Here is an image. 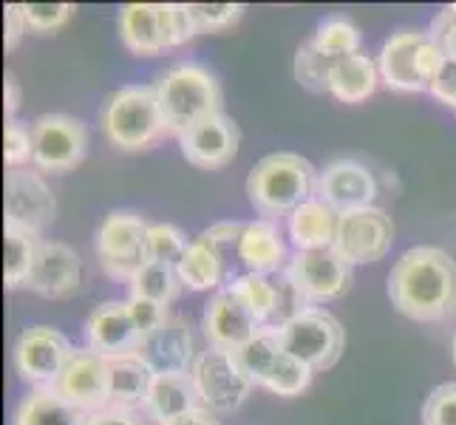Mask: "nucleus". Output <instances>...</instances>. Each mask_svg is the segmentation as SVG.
<instances>
[{"label": "nucleus", "mask_w": 456, "mask_h": 425, "mask_svg": "<svg viewBox=\"0 0 456 425\" xmlns=\"http://www.w3.org/2000/svg\"><path fill=\"white\" fill-rule=\"evenodd\" d=\"M20 9H23L28 31H35V35H52V31H60L74 14L71 4H20Z\"/></svg>", "instance_id": "nucleus-37"}, {"label": "nucleus", "mask_w": 456, "mask_h": 425, "mask_svg": "<svg viewBox=\"0 0 456 425\" xmlns=\"http://www.w3.org/2000/svg\"><path fill=\"white\" fill-rule=\"evenodd\" d=\"M12 425H88V414L54 388H31L14 408Z\"/></svg>", "instance_id": "nucleus-27"}, {"label": "nucleus", "mask_w": 456, "mask_h": 425, "mask_svg": "<svg viewBox=\"0 0 456 425\" xmlns=\"http://www.w3.org/2000/svg\"><path fill=\"white\" fill-rule=\"evenodd\" d=\"M4 159L6 168H26L28 162H35V136H31V125L20 122L18 117L6 119L4 128Z\"/></svg>", "instance_id": "nucleus-35"}, {"label": "nucleus", "mask_w": 456, "mask_h": 425, "mask_svg": "<svg viewBox=\"0 0 456 425\" xmlns=\"http://www.w3.org/2000/svg\"><path fill=\"white\" fill-rule=\"evenodd\" d=\"M191 377L196 383L201 405L213 414L239 412L249 397V391L256 388V383L244 372L239 355L230 349H218V346H208V349L196 355Z\"/></svg>", "instance_id": "nucleus-8"}, {"label": "nucleus", "mask_w": 456, "mask_h": 425, "mask_svg": "<svg viewBox=\"0 0 456 425\" xmlns=\"http://www.w3.org/2000/svg\"><path fill=\"white\" fill-rule=\"evenodd\" d=\"M287 275L306 306L338 301L352 290V264L338 256L335 247L329 249H295L287 266Z\"/></svg>", "instance_id": "nucleus-9"}, {"label": "nucleus", "mask_w": 456, "mask_h": 425, "mask_svg": "<svg viewBox=\"0 0 456 425\" xmlns=\"http://www.w3.org/2000/svg\"><path fill=\"white\" fill-rule=\"evenodd\" d=\"M100 128L119 151H148L170 131L156 86H122L100 108Z\"/></svg>", "instance_id": "nucleus-3"}, {"label": "nucleus", "mask_w": 456, "mask_h": 425, "mask_svg": "<svg viewBox=\"0 0 456 425\" xmlns=\"http://www.w3.org/2000/svg\"><path fill=\"white\" fill-rule=\"evenodd\" d=\"M451 352H453V366H456V335H453V343H451Z\"/></svg>", "instance_id": "nucleus-48"}, {"label": "nucleus", "mask_w": 456, "mask_h": 425, "mask_svg": "<svg viewBox=\"0 0 456 425\" xmlns=\"http://www.w3.org/2000/svg\"><path fill=\"white\" fill-rule=\"evenodd\" d=\"M136 355L145 360L153 374H191L196 364L191 323L179 315H170L153 335L139 343Z\"/></svg>", "instance_id": "nucleus-18"}, {"label": "nucleus", "mask_w": 456, "mask_h": 425, "mask_svg": "<svg viewBox=\"0 0 456 425\" xmlns=\"http://www.w3.org/2000/svg\"><path fill=\"white\" fill-rule=\"evenodd\" d=\"M54 391L66 397L86 414H97L111 405V374H108V357L94 349H74Z\"/></svg>", "instance_id": "nucleus-12"}, {"label": "nucleus", "mask_w": 456, "mask_h": 425, "mask_svg": "<svg viewBox=\"0 0 456 425\" xmlns=\"http://www.w3.org/2000/svg\"><path fill=\"white\" fill-rule=\"evenodd\" d=\"M35 165L40 173H69L86 159L88 128L69 114H43L31 122Z\"/></svg>", "instance_id": "nucleus-10"}, {"label": "nucleus", "mask_w": 456, "mask_h": 425, "mask_svg": "<svg viewBox=\"0 0 456 425\" xmlns=\"http://www.w3.org/2000/svg\"><path fill=\"white\" fill-rule=\"evenodd\" d=\"M179 278L187 290L193 292H208V290H222L227 287V256L218 249L216 244H210L208 239H193L191 247L184 249L182 261L176 264Z\"/></svg>", "instance_id": "nucleus-25"}, {"label": "nucleus", "mask_w": 456, "mask_h": 425, "mask_svg": "<svg viewBox=\"0 0 456 425\" xmlns=\"http://www.w3.org/2000/svg\"><path fill=\"white\" fill-rule=\"evenodd\" d=\"M309 43H312L321 54L338 60V57H346V54H357V52H360V43H363V37H360V29H357L349 18H340V14H332V18H326V20L318 26V31H314Z\"/></svg>", "instance_id": "nucleus-32"}, {"label": "nucleus", "mask_w": 456, "mask_h": 425, "mask_svg": "<svg viewBox=\"0 0 456 425\" xmlns=\"http://www.w3.org/2000/svg\"><path fill=\"white\" fill-rule=\"evenodd\" d=\"M193 408H201V397L191 374H153L142 414L153 422H170Z\"/></svg>", "instance_id": "nucleus-23"}, {"label": "nucleus", "mask_w": 456, "mask_h": 425, "mask_svg": "<svg viewBox=\"0 0 456 425\" xmlns=\"http://www.w3.org/2000/svg\"><path fill=\"white\" fill-rule=\"evenodd\" d=\"M235 258L247 266V273L275 275L287 264V241L275 227V222H266V218L247 222L239 239V249H235Z\"/></svg>", "instance_id": "nucleus-22"}, {"label": "nucleus", "mask_w": 456, "mask_h": 425, "mask_svg": "<svg viewBox=\"0 0 456 425\" xmlns=\"http://www.w3.org/2000/svg\"><path fill=\"white\" fill-rule=\"evenodd\" d=\"M391 244H395V225H391V216H386L380 208H366L340 216L335 249L352 266L386 258Z\"/></svg>", "instance_id": "nucleus-13"}, {"label": "nucleus", "mask_w": 456, "mask_h": 425, "mask_svg": "<svg viewBox=\"0 0 456 425\" xmlns=\"http://www.w3.org/2000/svg\"><path fill=\"white\" fill-rule=\"evenodd\" d=\"M199 31H224L241 20L244 4H191Z\"/></svg>", "instance_id": "nucleus-38"}, {"label": "nucleus", "mask_w": 456, "mask_h": 425, "mask_svg": "<svg viewBox=\"0 0 456 425\" xmlns=\"http://www.w3.org/2000/svg\"><path fill=\"white\" fill-rule=\"evenodd\" d=\"M71 352V343L60 329L31 326L14 343V372L31 388H54Z\"/></svg>", "instance_id": "nucleus-11"}, {"label": "nucleus", "mask_w": 456, "mask_h": 425, "mask_svg": "<svg viewBox=\"0 0 456 425\" xmlns=\"http://www.w3.org/2000/svg\"><path fill=\"white\" fill-rule=\"evenodd\" d=\"M377 83H380V69L377 62L357 52V54H346L338 57L332 62V77H329V94L338 97L340 102H366L371 94L377 91Z\"/></svg>", "instance_id": "nucleus-26"}, {"label": "nucleus", "mask_w": 456, "mask_h": 425, "mask_svg": "<svg viewBox=\"0 0 456 425\" xmlns=\"http://www.w3.org/2000/svg\"><path fill=\"white\" fill-rule=\"evenodd\" d=\"M148 230L151 225L139 213L114 210L102 218L94 239L100 266L114 281H134L136 273L151 261L148 256Z\"/></svg>", "instance_id": "nucleus-6"}, {"label": "nucleus", "mask_w": 456, "mask_h": 425, "mask_svg": "<svg viewBox=\"0 0 456 425\" xmlns=\"http://www.w3.org/2000/svg\"><path fill=\"white\" fill-rule=\"evenodd\" d=\"M4 12H6V14H4V23H6V37H4V45H6V52H14V49H18L20 37L28 31V26H26V18H23L20 4H6V9H4Z\"/></svg>", "instance_id": "nucleus-45"}, {"label": "nucleus", "mask_w": 456, "mask_h": 425, "mask_svg": "<svg viewBox=\"0 0 456 425\" xmlns=\"http://www.w3.org/2000/svg\"><path fill=\"white\" fill-rule=\"evenodd\" d=\"M128 306H131V315H134V323L139 329V335L142 340L148 335H153L156 329H159L170 315H167V306L165 304H156V301H148V298H136V295H128Z\"/></svg>", "instance_id": "nucleus-40"}, {"label": "nucleus", "mask_w": 456, "mask_h": 425, "mask_svg": "<svg viewBox=\"0 0 456 425\" xmlns=\"http://www.w3.org/2000/svg\"><path fill=\"white\" fill-rule=\"evenodd\" d=\"M108 374H111V405L117 408H142L153 372L136 352L122 357H108Z\"/></svg>", "instance_id": "nucleus-28"}, {"label": "nucleus", "mask_w": 456, "mask_h": 425, "mask_svg": "<svg viewBox=\"0 0 456 425\" xmlns=\"http://www.w3.org/2000/svg\"><path fill=\"white\" fill-rule=\"evenodd\" d=\"M125 49L136 57H156L170 49L167 37V4H128L117 18Z\"/></svg>", "instance_id": "nucleus-21"}, {"label": "nucleus", "mask_w": 456, "mask_h": 425, "mask_svg": "<svg viewBox=\"0 0 456 425\" xmlns=\"http://www.w3.org/2000/svg\"><path fill=\"white\" fill-rule=\"evenodd\" d=\"M201 329H204V338H208L210 346L239 352L241 346L247 340H253L264 326L253 315V309H249V304L239 295V290H235L232 283H227V287L213 292L208 309H204Z\"/></svg>", "instance_id": "nucleus-15"}, {"label": "nucleus", "mask_w": 456, "mask_h": 425, "mask_svg": "<svg viewBox=\"0 0 456 425\" xmlns=\"http://www.w3.org/2000/svg\"><path fill=\"white\" fill-rule=\"evenodd\" d=\"M187 247H191V241L184 239V233L179 227L151 225V230H148V256H151V261L179 264Z\"/></svg>", "instance_id": "nucleus-36"}, {"label": "nucleus", "mask_w": 456, "mask_h": 425, "mask_svg": "<svg viewBox=\"0 0 456 425\" xmlns=\"http://www.w3.org/2000/svg\"><path fill=\"white\" fill-rule=\"evenodd\" d=\"M235 355H239L244 372L249 374V380H253L256 386H264L266 377H270V372L275 369L278 357L284 355L278 329L275 326H264L261 332L253 340H247Z\"/></svg>", "instance_id": "nucleus-31"}, {"label": "nucleus", "mask_w": 456, "mask_h": 425, "mask_svg": "<svg viewBox=\"0 0 456 425\" xmlns=\"http://www.w3.org/2000/svg\"><path fill=\"white\" fill-rule=\"evenodd\" d=\"M318 176L321 173L301 153H270L258 159L247 176L249 204L266 222L292 216L301 204H306L318 193Z\"/></svg>", "instance_id": "nucleus-2"}, {"label": "nucleus", "mask_w": 456, "mask_h": 425, "mask_svg": "<svg viewBox=\"0 0 456 425\" xmlns=\"http://www.w3.org/2000/svg\"><path fill=\"white\" fill-rule=\"evenodd\" d=\"M312 374L314 372L304 364V360H297V357L284 352L278 357V364L270 372V377H266L264 388H270L273 395H278V397H297L301 391L309 388Z\"/></svg>", "instance_id": "nucleus-33"}, {"label": "nucleus", "mask_w": 456, "mask_h": 425, "mask_svg": "<svg viewBox=\"0 0 456 425\" xmlns=\"http://www.w3.org/2000/svg\"><path fill=\"white\" fill-rule=\"evenodd\" d=\"M275 329H278L284 352L297 360H304L312 372L332 369L343 355L346 332H343L340 321L326 309L309 306Z\"/></svg>", "instance_id": "nucleus-7"}, {"label": "nucleus", "mask_w": 456, "mask_h": 425, "mask_svg": "<svg viewBox=\"0 0 456 425\" xmlns=\"http://www.w3.org/2000/svg\"><path fill=\"white\" fill-rule=\"evenodd\" d=\"M182 278L176 264H167V261H148L142 270L136 273V278L128 283L131 295L136 298H148V301L156 304H173L182 292Z\"/></svg>", "instance_id": "nucleus-30"}, {"label": "nucleus", "mask_w": 456, "mask_h": 425, "mask_svg": "<svg viewBox=\"0 0 456 425\" xmlns=\"http://www.w3.org/2000/svg\"><path fill=\"white\" fill-rule=\"evenodd\" d=\"M428 94L436 102H443L456 111V62H451V60L445 62L443 71L436 74V80L428 86Z\"/></svg>", "instance_id": "nucleus-43"}, {"label": "nucleus", "mask_w": 456, "mask_h": 425, "mask_svg": "<svg viewBox=\"0 0 456 425\" xmlns=\"http://www.w3.org/2000/svg\"><path fill=\"white\" fill-rule=\"evenodd\" d=\"M199 35L196 20L191 14V4H167V37H170V49L187 43L191 37Z\"/></svg>", "instance_id": "nucleus-41"}, {"label": "nucleus", "mask_w": 456, "mask_h": 425, "mask_svg": "<svg viewBox=\"0 0 456 425\" xmlns=\"http://www.w3.org/2000/svg\"><path fill=\"white\" fill-rule=\"evenodd\" d=\"M314 196H318L321 201H326L335 213L346 216V213H354V210L374 208L377 182L363 162L335 159L321 170L318 193Z\"/></svg>", "instance_id": "nucleus-17"}, {"label": "nucleus", "mask_w": 456, "mask_h": 425, "mask_svg": "<svg viewBox=\"0 0 456 425\" xmlns=\"http://www.w3.org/2000/svg\"><path fill=\"white\" fill-rule=\"evenodd\" d=\"M165 425H222L216 420V414L213 412H208V408H193V412H187V414H182V417H176V420H170V422H165Z\"/></svg>", "instance_id": "nucleus-47"}, {"label": "nucleus", "mask_w": 456, "mask_h": 425, "mask_svg": "<svg viewBox=\"0 0 456 425\" xmlns=\"http://www.w3.org/2000/svg\"><path fill=\"white\" fill-rule=\"evenodd\" d=\"M445 9H448V12H451V14H453V18H456V4H448V6H445Z\"/></svg>", "instance_id": "nucleus-49"}, {"label": "nucleus", "mask_w": 456, "mask_h": 425, "mask_svg": "<svg viewBox=\"0 0 456 425\" xmlns=\"http://www.w3.org/2000/svg\"><path fill=\"white\" fill-rule=\"evenodd\" d=\"M239 125L230 119L224 111L210 119L193 125L191 131L179 134V148L182 156L199 170H222L227 168L235 153H239Z\"/></svg>", "instance_id": "nucleus-16"}, {"label": "nucleus", "mask_w": 456, "mask_h": 425, "mask_svg": "<svg viewBox=\"0 0 456 425\" xmlns=\"http://www.w3.org/2000/svg\"><path fill=\"white\" fill-rule=\"evenodd\" d=\"M422 425H456V383L436 386L422 405Z\"/></svg>", "instance_id": "nucleus-39"}, {"label": "nucleus", "mask_w": 456, "mask_h": 425, "mask_svg": "<svg viewBox=\"0 0 456 425\" xmlns=\"http://www.w3.org/2000/svg\"><path fill=\"white\" fill-rule=\"evenodd\" d=\"M4 108H6V119H14L20 108V86H18V77L12 71H6V83H4Z\"/></svg>", "instance_id": "nucleus-46"}, {"label": "nucleus", "mask_w": 456, "mask_h": 425, "mask_svg": "<svg viewBox=\"0 0 456 425\" xmlns=\"http://www.w3.org/2000/svg\"><path fill=\"white\" fill-rule=\"evenodd\" d=\"M83 281V261L69 244L62 241H43L37 264L31 270L26 287L43 298H69L80 290Z\"/></svg>", "instance_id": "nucleus-20"}, {"label": "nucleus", "mask_w": 456, "mask_h": 425, "mask_svg": "<svg viewBox=\"0 0 456 425\" xmlns=\"http://www.w3.org/2000/svg\"><path fill=\"white\" fill-rule=\"evenodd\" d=\"M431 37L436 40L439 49L445 52V57L451 62H456V18H453L448 9H443L434 18V23H431Z\"/></svg>", "instance_id": "nucleus-42"}, {"label": "nucleus", "mask_w": 456, "mask_h": 425, "mask_svg": "<svg viewBox=\"0 0 456 425\" xmlns=\"http://www.w3.org/2000/svg\"><path fill=\"white\" fill-rule=\"evenodd\" d=\"M88 425H145L142 414L136 408H117L108 405L97 414H88Z\"/></svg>", "instance_id": "nucleus-44"}, {"label": "nucleus", "mask_w": 456, "mask_h": 425, "mask_svg": "<svg viewBox=\"0 0 456 425\" xmlns=\"http://www.w3.org/2000/svg\"><path fill=\"white\" fill-rule=\"evenodd\" d=\"M4 204H6V225L31 230L37 235L54 222V213H57L52 187L45 184V179L37 170H28V168L6 170Z\"/></svg>", "instance_id": "nucleus-14"}, {"label": "nucleus", "mask_w": 456, "mask_h": 425, "mask_svg": "<svg viewBox=\"0 0 456 425\" xmlns=\"http://www.w3.org/2000/svg\"><path fill=\"white\" fill-rule=\"evenodd\" d=\"M340 213H335L318 196L301 204L289 216V239L295 249H329L338 241Z\"/></svg>", "instance_id": "nucleus-24"}, {"label": "nucleus", "mask_w": 456, "mask_h": 425, "mask_svg": "<svg viewBox=\"0 0 456 425\" xmlns=\"http://www.w3.org/2000/svg\"><path fill=\"white\" fill-rule=\"evenodd\" d=\"M4 235H6V261H4L6 287L9 290L26 287L28 278H31V270H35V264H37V253L43 247V239L37 233L12 227V225H6Z\"/></svg>", "instance_id": "nucleus-29"}, {"label": "nucleus", "mask_w": 456, "mask_h": 425, "mask_svg": "<svg viewBox=\"0 0 456 425\" xmlns=\"http://www.w3.org/2000/svg\"><path fill=\"white\" fill-rule=\"evenodd\" d=\"M156 94L170 134H184L193 125L222 114V86L201 62H179L156 80Z\"/></svg>", "instance_id": "nucleus-4"}, {"label": "nucleus", "mask_w": 456, "mask_h": 425, "mask_svg": "<svg viewBox=\"0 0 456 425\" xmlns=\"http://www.w3.org/2000/svg\"><path fill=\"white\" fill-rule=\"evenodd\" d=\"M88 349L100 352L102 357L134 355L142 343V335L134 323L128 301H105L91 312L86 323Z\"/></svg>", "instance_id": "nucleus-19"}, {"label": "nucleus", "mask_w": 456, "mask_h": 425, "mask_svg": "<svg viewBox=\"0 0 456 425\" xmlns=\"http://www.w3.org/2000/svg\"><path fill=\"white\" fill-rule=\"evenodd\" d=\"M445 62L448 57L431 37V31L403 29L383 43L377 69H380V80L391 91L417 94L428 91Z\"/></svg>", "instance_id": "nucleus-5"}, {"label": "nucleus", "mask_w": 456, "mask_h": 425, "mask_svg": "<svg viewBox=\"0 0 456 425\" xmlns=\"http://www.w3.org/2000/svg\"><path fill=\"white\" fill-rule=\"evenodd\" d=\"M332 57L321 54L312 43H304L295 54V80L312 94H329V77H332Z\"/></svg>", "instance_id": "nucleus-34"}, {"label": "nucleus", "mask_w": 456, "mask_h": 425, "mask_svg": "<svg viewBox=\"0 0 456 425\" xmlns=\"http://www.w3.org/2000/svg\"><path fill=\"white\" fill-rule=\"evenodd\" d=\"M388 298L405 318L434 323L456 312V261L439 247H411L388 275Z\"/></svg>", "instance_id": "nucleus-1"}]
</instances>
